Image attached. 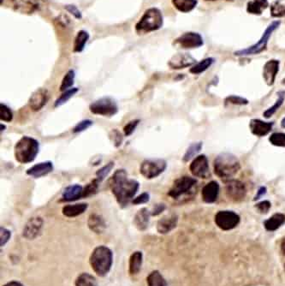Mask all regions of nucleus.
<instances>
[{
    "label": "nucleus",
    "mask_w": 285,
    "mask_h": 286,
    "mask_svg": "<svg viewBox=\"0 0 285 286\" xmlns=\"http://www.w3.org/2000/svg\"><path fill=\"white\" fill-rule=\"evenodd\" d=\"M110 186L120 207H125L135 199L140 184L135 179L129 178L127 171L124 169H119L115 171L112 176Z\"/></svg>",
    "instance_id": "f257e3e1"
},
{
    "label": "nucleus",
    "mask_w": 285,
    "mask_h": 286,
    "mask_svg": "<svg viewBox=\"0 0 285 286\" xmlns=\"http://www.w3.org/2000/svg\"><path fill=\"white\" fill-rule=\"evenodd\" d=\"M214 173L219 178L228 181L233 179L241 170V164L237 156L230 153H219L213 161Z\"/></svg>",
    "instance_id": "f03ea898"
},
{
    "label": "nucleus",
    "mask_w": 285,
    "mask_h": 286,
    "mask_svg": "<svg viewBox=\"0 0 285 286\" xmlns=\"http://www.w3.org/2000/svg\"><path fill=\"white\" fill-rule=\"evenodd\" d=\"M90 263L95 274L99 277L106 276L113 264V253L106 246H98L93 251Z\"/></svg>",
    "instance_id": "7ed1b4c3"
},
{
    "label": "nucleus",
    "mask_w": 285,
    "mask_h": 286,
    "mask_svg": "<svg viewBox=\"0 0 285 286\" xmlns=\"http://www.w3.org/2000/svg\"><path fill=\"white\" fill-rule=\"evenodd\" d=\"M40 152V143L30 136H23L14 148V154L17 162L28 164L35 159Z\"/></svg>",
    "instance_id": "20e7f679"
},
{
    "label": "nucleus",
    "mask_w": 285,
    "mask_h": 286,
    "mask_svg": "<svg viewBox=\"0 0 285 286\" xmlns=\"http://www.w3.org/2000/svg\"><path fill=\"white\" fill-rule=\"evenodd\" d=\"M163 15L157 8L146 10L142 17L135 25V30L139 33H147L158 30L163 26Z\"/></svg>",
    "instance_id": "39448f33"
},
{
    "label": "nucleus",
    "mask_w": 285,
    "mask_h": 286,
    "mask_svg": "<svg viewBox=\"0 0 285 286\" xmlns=\"http://www.w3.org/2000/svg\"><path fill=\"white\" fill-rule=\"evenodd\" d=\"M280 21H274L273 23L268 25V28H265L262 36L260 37V40L254 44L253 46H250L246 49H242L239 51H235L234 54L236 56L247 57L252 56V55H257V54L261 53L263 51H265L268 48V41L271 36L275 32L279 26H280Z\"/></svg>",
    "instance_id": "423d86ee"
},
{
    "label": "nucleus",
    "mask_w": 285,
    "mask_h": 286,
    "mask_svg": "<svg viewBox=\"0 0 285 286\" xmlns=\"http://www.w3.org/2000/svg\"><path fill=\"white\" fill-rule=\"evenodd\" d=\"M197 181L189 176H184L176 179L169 190L168 195L174 200L181 199L194 191Z\"/></svg>",
    "instance_id": "0eeeda50"
},
{
    "label": "nucleus",
    "mask_w": 285,
    "mask_h": 286,
    "mask_svg": "<svg viewBox=\"0 0 285 286\" xmlns=\"http://www.w3.org/2000/svg\"><path fill=\"white\" fill-rule=\"evenodd\" d=\"M90 110L95 115L112 117L118 112V105L112 98L103 97L91 103Z\"/></svg>",
    "instance_id": "6e6552de"
},
{
    "label": "nucleus",
    "mask_w": 285,
    "mask_h": 286,
    "mask_svg": "<svg viewBox=\"0 0 285 286\" xmlns=\"http://www.w3.org/2000/svg\"><path fill=\"white\" fill-rule=\"evenodd\" d=\"M166 167L167 163L162 158L145 159L140 164V173L147 179L156 178L166 171Z\"/></svg>",
    "instance_id": "1a4fd4ad"
},
{
    "label": "nucleus",
    "mask_w": 285,
    "mask_h": 286,
    "mask_svg": "<svg viewBox=\"0 0 285 286\" xmlns=\"http://www.w3.org/2000/svg\"><path fill=\"white\" fill-rule=\"evenodd\" d=\"M217 226L223 230H230L239 225L240 216L233 211H219L214 219Z\"/></svg>",
    "instance_id": "9d476101"
},
{
    "label": "nucleus",
    "mask_w": 285,
    "mask_h": 286,
    "mask_svg": "<svg viewBox=\"0 0 285 286\" xmlns=\"http://www.w3.org/2000/svg\"><path fill=\"white\" fill-rule=\"evenodd\" d=\"M225 193L229 199L234 202H242L247 194V189L242 182L236 179H230L226 181Z\"/></svg>",
    "instance_id": "9b49d317"
},
{
    "label": "nucleus",
    "mask_w": 285,
    "mask_h": 286,
    "mask_svg": "<svg viewBox=\"0 0 285 286\" xmlns=\"http://www.w3.org/2000/svg\"><path fill=\"white\" fill-rule=\"evenodd\" d=\"M189 171L193 176L199 178L206 179L210 176L208 158L201 154L193 158L189 166Z\"/></svg>",
    "instance_id": "f8f14e48"
},
{
    "label": "nucleus",
    "mask_w": 285,
    "mask_h": 286,
    "mask_svg": "<svg viewBox=\"0 0 285 286\" xmlns=\"http://www.w3.org/2000/svg\"><path fill=\"white\" fill-rule=\"evenodd\" d=\"M174 44L184 49L199 48L203 46L204 41L200 33L195 32H187L176 39Z\"/></svg>",
    "instance_id": "ddd939ff"
},
{
    "label": "nucleus",
    "mask_w": 285,
    "mask_h": 286,
    "mask_svg": "<svg viewBox=\"0 0 285 286\" xmlns=\"http://www.w3.org/2000/svg\"><path fill=\"white\" fill-rule=\"evenodd\" d=\"M44 220L41 217H33L24 225L23 237L27 240H33L41 235L43 229Z\"/></svg>",
    "instance_id": "4468645a"
},
{
    "label": "nucleus",
    "mask_w": 285,
    "mask_h": 286,
    "mask_svg": "<svg viewBox=\"0 0 285 286\" xmlns=\"http://www.w3.org/2000/svg\"><path fill=\"white\" fill-rule=\"evenodd\" d=\"M279 66H280L279 60L271 59L266 62L263 67V78L269 87H272L275 83L276 77L279 72Z\"/></svg>",
    "instance_id": "2eb2a0df"
},
{
    "label": "nucleus",
    "mask_w": 285,
    "mask_h": 286,
    "mask_svg": "<svg viewBox=\"0 0 285 286\" xmlns=\"http://www.w3.org/2000/svg\"><path fill=\"white\" fill-rule=\"evenodd\" d=\"M49 92L46 88H39L35 92L33 93L29 99V106L31 110L33 112H39L41 111L45 105L47 104L49 100Z\"/></svg>",
    "instance_id": "dca6fc26"
},
{
    "label": "nucleus",
    "mask_w": 285,
    "mask_h": 286,
    "mask_svg": "<svg viewBox=\"0 0 285 286\" xmlns=\"http://www.w3.org/2000/svg\"><path fill=\"white\" fill-rule=\"evenodd\" d=\"M273 122H265V121L254 118L250 122V129L251 133L258 137L268 136L273 131Z\"/></svg>",
    "instance_id": "f3484780"
},
{
    "label": "nucleus",
    "mask_w": 285,
    "mask_h": 286,
    "mask_svg": "<svg viewBox=\"0 0 285 286\" xmlns=\"http://www.w3.org/2000/svg\"><path fill=\"white\" fill-rule=\"evenodd\" d=\"M196 63V59L189 54L177 53L170 59L168 64L171 69H181L193 66Z\"/></svg>",
    "instance_id": "a211bd4d"
},
{
    "label": "nucleus",
    "mask_w": 285,
    "mask_h": 286,
    "mask_svg": "<svg viewBox=\"0 0 285 286\" xmlns=\"http://www.w3.org/2000/svg\"><path fill=\"white\" fill-rule=\"evenodd\" d=\"M15 11L22 14H32L38 10L41 0H11Z\"/></svg>",
    "instance_id": "6ab92c4d"
},
{
    "label": "nucleus",
    "mask_w": 285,
    "mask_h": 286,
    "mask_svg": "<svg viewBox=\"0 0 285 286\" xmlns=\"http://www.w3.org/2000/svg\"><path fill=\"white\" fill-rule=\"evenodd\" d=\"M179 217L176 214H169L161 218L157 223V230L159 234H168L176 227Z\"/></svg>",
    "instance_id": "aec40b11"
},
{
    "label": "nucleus",
    "mask_w": 285,
    "mask_h": 286,
    "mask_svg": "<svg viewBox=\"0 0 285 286\" xmlns=\"http://www.w3.org/2000/svg\"><path fill=\"white\" fill-rule=\"evenodd\" d=\"M219 184L216 181L209 182L201 190V197L204 202L211 204L218 200L219 194Z\"/></svg>",
    "instance_id": "412c9836"
},
{
    "label": "nucleus",
    "mask_w": 285,
    "mask_h": 286,
    "mask_svg": "<svg viewBox=\"0 0 285 286\" xmlns=\"http://www.w3.org/2000/svg\"><path fill=\"white\" fill-rule=\"evenodd\" d=\"M54 171V164L51 161H45L41 163L36 164L30 168L28 169L27 175L32 176L33 178H40L46 176Z\"/></svg>",
    "instance_id": "4be33fe9"
},
{
    "label": "nucleus",
    "mask_w": 285,
    "mask_h": 286,
    "mask_svg": "<svg viewBox=\"0 0 285 286\" xmlns=\"http://www.w3.org/2000/svg\"><path fill=\"white\" fill-rule=\"evenodd\" d=\"M83 194V187L80 184H73L64 189L62 193L61 202H75L82 199Z\"/></svg>",
    "instance_id": "5701e85b"
},
{
    "label": "nucleus",
    "mask_w": 285,
    "mask_h": 286,
    "mask_svg": "<svg viewBox=\"0 0 285 286\" xmlns=\"http://www.w3.org/2000/svg\"><path fill=\"white\" fill-rule=\"evenodd\" d=\"M151 212L148 208L142 207L135 213L134 217V225L140 231H145L150 222Z\"/></svg>",
    "instance_id": "b1692460"
},
{
    "label": "nucleus",
    "mask_w": 285,
    "mask_h": 286,
    "mask_svg": "<svg viewBox=\"0 0 285 286\" xmlns=\"http://www.w3.org/2000/svg\"><path fill=\"white\" fill-rule=\"evenodd\" d=\"M88 204L87 203H77V204L66 205L63 207L62 213L67 218H75L82 215L87 211Z\"/></svg>",
    "instance_id": "393cba45"
},
{
    "label": "nucleus",
    "mask_w": 285,
    "mask_h": 286,
    "mask_svg": "<svg viewBox=\"0 0 285 286\" xmlns=\"http://www.w3.org/2000/svg\"><path fill=\"white\" fill-rule=\"evenodd\" d=\"M87 225L90 230L96 234H101L106 229V223L104 221V218L97 213L90 215L87 220Z\"/></svg>",
    "instance_id": "a878e982"
},
{
    "label": "nucleus",
    "mask_w": 285,
    "mask_h": 286,
    "mask_svg": "<svg viewBox=\"0 0 285 286\" xmlns=\"http://www.w3.org/2000/svg\"><path fill=\"white\" fill-rule=\"evenodd\" d=\"M143 262V254L141 251H135L130 256L129 272L130 275H137L141 270Z\"/></svg>",
    "instance_id": "bb28decb"
},
{
    "label": "nucleus",
    "mask_w": 285,
    "mask_h": 286,
    "mask_svg": "<svg viewBox=\"0 0 285 286\" xmlns=\"http://www.w3.org/2000/svg\"><path fill=\"white\" fill-rule=\"evenodd\" d=\"M285 223V215L283 213H275L264 222L265 230L268 231H275Z\"/></svg>",
    "instance_id": "cd10ccee"
},
{
    "label": "nucleus",
    "mask_w": 285,
    "mask_h": 286,
    "mask_svg": "<svg viewBox=\"0 0 285 286\" xmlns=\"http://www.w3.org/2000/svg\"><path fill=\"white\" fill-rule=\"evenodd\" d=\"M269 6L268 0H251L247 4V12L251 15H262L263 11Z\"/></svg>",
    "instance_id": "c85d7f7f"
},
{
    "label": "nucleus",
    "mask_w": 285,
    "mask_h": 286,
    "mask_svg": "<svg viewBox=\"0 0 285 286\" xmlns=\"http://www.w3.org/2000/svg\"><path fill=\"white\" fill-rule=\"evenodd\" d=\"M174 7L183 13H189L197 6V0H172Z\"/></svg>",
    "instance_id": "c756f323"
},
{
    "label": "nucleus",
    "mask_w": 285,
    "mask_h": 286,
    "mask_svg": "<svg viewBox=\"0 0 285 286\" xmlns=\"http://www.w3.org/2000/svg\"><path fill=\"white\" fill-rule=\"evenodd\" d=\"M148 286H169L166 279L164 278L161 272L154 270L147 278Z\"/></svg>",
    "instance_id": "7c9ffc66"
},
{
    "label": "nucleus",
    "mask_w": 285,
    "mask_h": 286,
    "mask_svg": "<svg viewBox=\"0 0 285 286\" xmlns=\"http://www.w3.org/2000/svg\"><path fill=\"white\" fill-rule=\"evenodd\" d=\"M215 59L213 58H206V59L201 60L199 63H196L192 68H190L189 72L193 75H200L206 72L210 67L213 64Z\"/></svg>",
    "instance_id": "2f4dec72"
},
{
    "label": "nucleus",
    "mask_w": 285,
    "mask_h": 286,
    "mask_svg": "<svg viewBox=\"0 0 285 286\" xmlns=\"http://www.w3.org/2000/svg\"><path fill=\"white\" fill-rule=\"evenodd\" d=\"M90 39V34L84 30H81L77 33V37L75 39V52H82L84 50L85 46Z\"/></svg>",
    "instance_id": "473e14b6"
},
{
    "label": "nucleus",
    "mask_w": 285,
    "mask_h": 286,
    "mask_svg": "<svg viewBox=\"0 0 285 286\" xmlns=\"http://www.w3.org/2000/svg\"><path fill=\"white\" fill-rule=\"evenodd\" d=\"M76 286H99L95 277L88 273H82L77 277L75 282Z\"/></svg>",
    "instance_id": "72a5a7b5"
},
{
    "label": "nucleus",
    "mask_w": 285,
    "mask_h": 286,
    "mask_svg": "<svg viewBox=\"0 0 285 286\" xmlns=\"http://www.w3.org/2000/svg\"><path fill=\"white\" fill-rule=\"evenodd\" d=\"M285 100V91H279L278 93V100H276L274 105L271 108H268V110L265 111V113H263V116L265 118H270L273 117V115L275 114L276 112L282 106Z\"/></svg>",
    "instance_id": "f704fd0d"
},
{
    "label": "nucleus",
    "mask_w": 285,
    "mask_h": 286,
    "mask_svg": "<svg viewBox=\"0 0 285 286\" xmlns=\"http://www.w3.org/2000/svg\"><path fill=\"white\" fill-rule=\"evenodd\" d=\"M270 9L273 17H283L285 16V0H275L271 5Z\"/></svg>",
    "instance_id": "c9c22d12"
},
{
    "label": "nucleus",
    "mask_w": 285,
    "mask_h": 286,
    "mask_svg": "<svg viewBox=\"0 0 285 286\" xmlns=\"http://www.w3.org/2000/svg\"><path fill=\"white\" fill-rule=\"evenodd\" d=\"M202 146H203L202 142L192 143L189 148H187L186 152L183 157V160L184 162H189L191 159L197 157V154L201 152Z\"/></svg>",
    "instance_id": "e433bc0d"
},
{
    "label": "nucleus",
    "mask_w": 285,
    "mask_h": 286,
    "mask_svg": "<svg viewBox=\"0 0 285 286\" xmlns=\"http://www.w3.org/2000/svg\"><path fill=\"white\" fill-rule=\"evenodd\" d=\"M75 72L73 69H69V72H67L66 75L64 76V78L62 80V83L60 85V91L64 92L66 90H70L73 85H74Z\"/></svg>",
    "instance_id": "4c0bfd02"
},
{
    "label": "nucleus",
    "mask_w": 285,
    "mask_h": 286,
    "mask_svg": "<svg viewBox=\"0 0 285 286\" xmlns=\"http://www.w3.org/2000/svg\"><path fill=\"white\" fill-rule=\"evenodd\" d=\"M78 91H79V88H77V87H72L70 90L64 91V92H63V94H62L61 96L57 99L56 101H55V104H54V106H55V108H59V106H61L62 105H64V104H65V103L70 99V98L73 97Z\"/></svg>",
    "instance_id": "58836bf2"
},
{
    "label": "nucleus",
    "mask_w": 285,
    "mask_h": 286,
    "mask_svg": "<svg viewBox=\"0 0 285 286\" xmlns=\"http://www.w3.org/2000/svg\"><path fill=\"white\" fill-rule=\"evenodd\" d=\"M99 182L98 179L95 178L92 182H90V184H87L86 186L83 188V194H82V198L85 197H88L93 194H96L99 189Z\"/></svg>",
    "instance_id": "ea45409f"
},
{
    "label": "nucleus",
    "mask_w": 285,
    "mask_h": 286,
    "mask_svg": "<svg viewBox=\"0 0 285 286\" xmlns=\"http://www.w3.org/2000/svg\"><path fill=\"white\" fill-rule=\"evenodd\" d=\"M271 144L279 148H285V133L275 132L269 136Z\"/></svg>",
    "instance_id": "a19ab883"
},
{
    "label": "nucleus",
    "mask_w": 285,
    "mask_h": 286,
    "mask_svg": "<svg viewBox=\"0 0 285 286\" xmlns=\"http://www.w3.org/2000/svg\"><path fill=\"white\" fill-rule=\"evenodd\" d=\"M114 167V162H109L105 166H103L101 168L99 169L96 171V178L99 183L104 181V178L109 175L110 172L112 171V169Z\"/></svg>",
    "instance_id": "79ce46f5"
},
{
    "label": "nucleus",
    "mask_w": 285,
    "mask_h": 286,
    "mask_svg": "<svg viewBox=\"0 0 285 286\" xmlns=\"http://www.w3.org/2000/svg\"><path fill=\"white\" fill-rule=\"evenodd\" d=\"M0 119L6 123H10L13 120L12 111L10 110V108L8 105L3 103L0 104Z\"/></svg>",
    "instance_id": "37998d69"
},
{
    "label": "nucleus",
    "mask_w": 285,
    "mask_h": 286,
    "mask_svg": "<svg viewBox=\"0 0 285 286\" xmlns=\"http://www.w3.org/2000/svg\"><path fill=\"white\" fill-rule=\"evenodd\" d=\"M224 104L235 105H246L248 104V100L243 97H240L237 95H229L228 97L225 98L224 100Z\"/></svg>",
    "instance_id": "c03bdc74"
},
{
    "label": "nucleus",
    "mask_w": 285,
    "mask_h": 286,
    "mask_svg": "<svg viewBox=\"0 0 285 286\" xmlns=\"http://www.w3.org/2000/svg\"><path fill=\"white\" fill-rule=\"evenodd\" d=\"M109 136L116 148H119L120 146L122 145V141H123V136H122V133L118 130H117V129L112 130L110 132Z\"/></svg>",
    "instance_id": "a18cd8bd"
},
{
    "label": "nucleus",
    "mask_w": 285,
    "mask_h": 286,
    "mask_svg": "<svg viewBox=\"0 0 285 286\" xmlns=\"http://www.w3.org/2000/svg\"><path fill=\"white\" fill-rule=\"evenodd\" d=\"M93 126V121L90 119H85V120L81 121L75 126L73 129V133L77 134L86 131L87 129Z\"/></svg>",
    "instance_id": "49530a36"
},
{
    "label": "nucleus",
    "mask_w": 285,
    "mask_h": 286,
    "mask_svg": "<svg viewBox=\"0 0 285 286\" xmlns=\"http://www.w3.org/2000/svg\"><path fill=\"white\" fill-rule=\"evenodd\" d=\"M140 119H135V120L130 121L124 126L123 128V132H124L125 136H130L134 133L135 129L137 127L138 124L140 123Z\"/></svg>",
    "instance_id": "de8ad7c7"
},
{
    "label": "nucleus",
    "mask_w": 285,
    "mask_h": 286,
    "mask_svg": "<svg viewBox=\"0 0 285 286\" xmlns=\"http://www.w3.org/2000/svg\"><path fill=\"white\" fill-rule=\"evenodd\" d=\"M10 238H11V231L10 230H8L5 227L0 228V245L1 247H4L10 241Z\"/></svg>",
    "instance_id": "09e8293b"
},
{
    "label": "nucleus",
    "mask_w": 285,
    "mask_h": 286,
    "mask_svg": "<svg viewBox=\"0 0 285 286\" xmlns=\"http://www.w3.org/2000/svg\"><path fill=\"white\" fill-rule=\"evenodd\" d=\"M255 207L261 214H266L269 212V210L271 209L272 204L269 201H262V202H259L255 205Z\"/></svg>",
    "instance_id": "8fccbe9b"
},
{
    "label": "nucleus",
    "mask_w": 285,
    "mask_h": 286,
    "mask_svg": "<svg viewBox=\"0 0 285 286\" xmlns=\"http://www.w3.org/2000/svg\"><path fill=\"white\" fill-rule=\"evenodd\" d=\"M149 201H150V194L148 192H144L137 197H135V199L133 200L132 203L134 205L145 204Z\"/></svg>",
    "instance_id": "3c124183"
},
{
    "label": "nucleus",
    "mask_w": 285,
    "mask_h": 286,
    "mask_svg": "<svg viewBox=\"0 0 285 286\" xmlns=\"http://www.w3.org/2000/svg\"><path fill=\"white\" fill-rule=\"evenodd\" d=\"M166 209V205L163 204V203H158V204H156L153 207V209L151 211V215L152 216H158V215L161 214Z\"/></svg>",
    "instance_id": "603ef678"
},
{
    "label": "nucleus",
    "mask_w": 285,
    "mask_h": 286,
    "mask_svg": "<svg viewBox=\"0 0 285 286\" xmlns=\"http://www.w3.org/2000/svg\"><path fill=\"white\" fill-rule=\"evenodd\" d=\"M65 9L69 13H72V15H74L75 17L77 18V19H81L82 18V14H81L80 10L75 5H66Z\"/></svg>",
    "instance_id": "864d4df0"
},
{
    "label": "nucleus",
    "mask_w": 285,
    "mask_h": 286,
    "mask_svg": "<svg viewBox=\"0 0 285 286\" xmlns=\"http://www.w3.org/2000/svg\"><path fill=\"white\" fill-rule=\"evenodd\" d=\"M268 192V189L266 187L261 186L260 189H258L257 194L255 196V201H257V200H260L261 197L264 196Z\"/></svg>",
    "instance_id": "5fc2aeb1"
},
{
    "label": "nucleus",
    "mask_w": 285,
    "mask_h": 286,
    "mask_svg": "<svg viewBox=\"0 0 285 286\" xmlns=\"http://www.w3.org/2000/svg\"><path fill=\"white\" fill-rule=\"evenodd\" d=\"M3 286H24L20 282L15 281V280H13V281L8 282L6 284H4Z\"/></svg>",
    "instance_id": "6e6d98bb"
},
{
    "label": "nucleus",
    "mask_w": 285,
    "mask_h": 286,
    "mask_svg": "<svg viewBox=\"0 0 285 286\" xmlns=\"http://www.w3.org/2000/svg\"><path fill=\"white\" fill-rule=\"evenodd\" d=\"M281 251L283 252V255L285 256V238L282 241L281 243Z\"/></svg>",
    "instance_id": "4d7b16f0"
},
{
    "label": "nucleus",
    "mask_w": 285,
    "mask_h": 286,
    "mask_svg": "<svg viewBox=\"0 0 285 286\" xmlns=\"http://www.w3.org/2000/svg\"><path fill=\"white\" fill-rule=\"evenodd\" d=\"M281 127L285 129V117L282 119V121H281Z\"/></svg>",
    "instance_id": "13d9d810"
},
{
    "label": "nucleus",
    "mask_w": 285,
    "mask_h": 286,
    "mask_svg": "<svg viewBox=\"0 0 285 286\" xmlns=\"http://www.w3.org/2000/svg\"><path fill=\"white\" fill-rule=\"evenodd\" d=\"M5 128H6V127H5V126H3V124H1V132H3V131H5Z\"/></svg>",
    "instance_id": "bf43d9fd"
},
{
    "label": "nucleus",
    "mask_w": 285,
    "mask_h": 286,
    "mask_svg": "<svg viewBox=\"0 0 285 286\" xmlns=\"http://www.w3.org/2000/svg\"><path fill=\"white\" fill-rule=\"evenodd\" d=\"M205 1H217V0H205ZM227 1H233V0H227Z\"/></svg>",
    "instance_id": "052dcab7"
},
{
    "label": "nucleus",
    "mask_w": 285,
    "mask_h": 286,
    "mask_svg": "<svg viewBox=\"0 0 285 286\" xmlns=\"http://www.w3.org/2000/svg\"><path fill=\"white\" fill-rule=\"evenodd\" d=\"M284 269H285V265H284Z\"/></svg>",
    "instance_id": "680f3d73"
}]
</instances>
